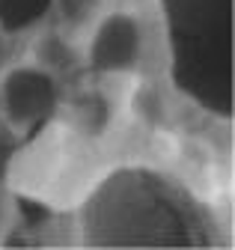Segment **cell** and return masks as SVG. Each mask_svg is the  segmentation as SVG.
<instances>
[{
	"mask_svg": "<svg viewBox=\"0 0 235 250\" xmlns=\"http://www.w3.org/2000/svg\"><path fill=\"white\" fill-rule=\"evenodd\" d=\"M78 241L86 247H199L215 244L199 200L149 164L107 170L80 200Z\"/></svg>",
	"mask_w": 235,
	"mask_h": 250,
	"instance_id": "cell-1",
	"label": "cell"
},
{
	"mask_svg": "<svg viewBox=\"0 0 235 250\" xmlns=\"http://www.w3.org/2000/svg\"><path fill=\"white\" fill-rule=\"evenodd\" d=\"M170 78L215 116L232 113V0H158Z\"/></svg>",
	"mask_w": 235,
	"mask_h": 250,
	"instance_id": "cell-2",
	"label": "cell"
},
{
	"mask_svg": "<svg viewBox=\"0 0 235 250\" xmlns=\"http://www.w3.org/2000/svg\"><path fill=\"white\" fill-rule=\"evenodd\" d=\"M57 75L39 62H6L0 69V119L21 134L57 110Z\"/></svg>",
	"mask_w": 235,
	"mask_h": 250,
	"instance_id": "cell-3",
	"label": "cell"
},
{
	"mask_svg": "<svg viewBox=\"0 0 235 250\" xmlns=\"http://www.w3.org/2000/svg\"><path fill=\"white\" fill-rule=\"evenodd\" d=\"M146 51L143 24L131 9L104 12L86 36V66L98 75H128L140 66Z\"/></svg>",
	"mask_w": 235,
	"mask_h": 250,
	"instance_id": "cell-4",
	"label": "cell"
},
{
	"mask_svg": "<svg viewBox=\"0 0 235 250\" xmlns=\"http://www.w3.org/2000/svg\"><path fill=\"white\" fill-rule=\"evenodd\" d=\"M54 0H0V33H24L39 24Z\"/></svg>",
	"mask_w": 235,
	"mask_h": 250,
	"instance_id": "cell-5",
	"label": "cell"
},
{
	"mask_svg": "<svg viewBox=\"0 0 235 250\" xmlns=\"http://www.w3.org/2000/svg\"><path fill=\"white\" fill-rule=\"evenodd\" d=\"M15 155H18V131L0 119V176L9 170Z\"/></svg>",
	"mask_w": 235,
	"mask_h": 250,
	"instance_id": "cell-6",
	"label": "cell"
},
{
	"mask_svg": "<svg viewBox=\"0 0 235 250\" xmlns=\"http://www.w3.org/2000/svg\"><path fill=\"white\" fill-rule=\"evenodd\" d=\"M6 66V57H3V45H0V69Z\"/></svg>",
	"mask_w": 235,
	"mask_h": 250,
	"instance_id": "cell-7",
	"label": "cell"
},
{
	"mask_svg": "<svg viewBox=\"0 0 235 250\" xmlns=\"http://www.w3.org/2000/svg\"><path fill=\"white\" fill-rule=\"evenodd\" d=\"M0 224H3V203H0Z\"/></svg>",
	"mask_w": 235,
	"mask_h": 250,
	"instance_id": "cell-8",
	"label": "cell"
}]
</instances>
